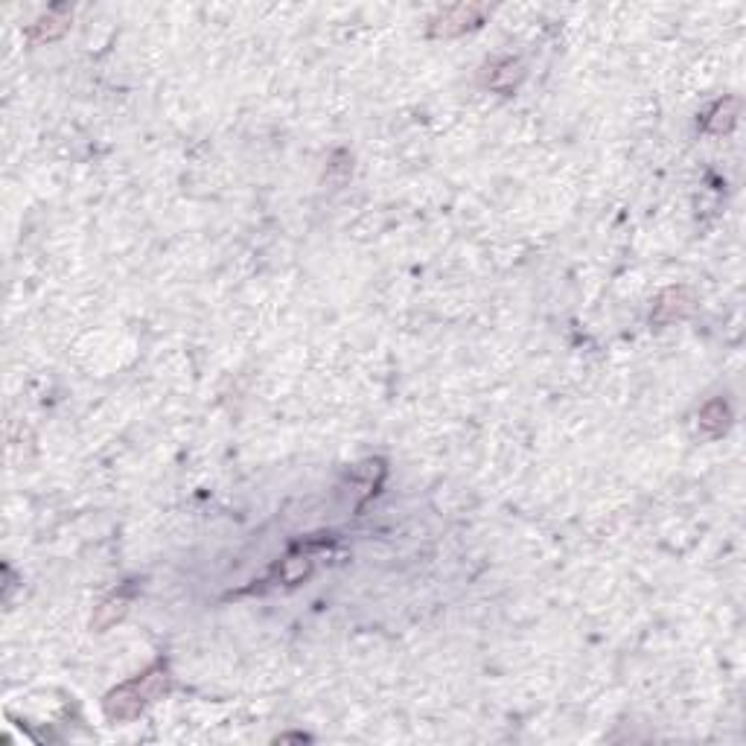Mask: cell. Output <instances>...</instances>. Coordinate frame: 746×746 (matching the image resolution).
Listing matches in <instances>:
<instances>
[{"label": "cell", "mask_w": 746, "mask_h": 746, "mask_svg": "<svg viewBox=\"0 0 746 746\" xmlns=\"http://www.w3.org/2000/svg\"><path fill=\"white\" fill-rule=\"evenodd\" d=\"M68 23H70V12L65 6H56V9H50L44 18H39V21L32 23L30 32H27V39L32 44L53 41V39H59V35L68 30Z\"/></svg>", "instance_id": "5"}, {"label": "cell", "mask_w": 746, "mask_h": 746, "mask_svg": "<svg viewBox=\"0 0 746 746\" xmlns=\"http://www.w3.org/2000/svg\"><path fill=\"white\" fill-rule=\"evenodd\" d=\"M164 691H167V668L152 665V668H146L143 674H138L134 679L123 682L120 688L111 691L103 708H105L108 720H132L143 712L146 703L158 700Z\"/></svg>", "instance_id": "1"}, {"label": "cell", "mask_w": 746, "mask_h": 746, "mask_svg": "<svg viewBox=\"0 0 746 746\" xmlns=\"http://www.w3.org/2000/svg\"><path fill=\"white\" fill-rule=\"evenodd\" d=\"M318 545L315 542H306L301 545V549H295L289 557H283L280 560V566H277V575L283 583H297V580H304L313 575V569H315V560H318Z\"/></svg>", "instance_id": "4"}, {"label": "cell", "mask_w": 746, "mask_h": 746, "mask_svg": "<svg viewBox=\"0 0 746 746\" xmlns=\"http://www.w3.org/2000/svg\"><path fill=\"white\" fill-rule=\"evenodd\" d=\"M519 65L514 59H505L499 68H496V73L490 77V85L496 91H511L514 88V82H516V77H519V70H516Z\"/></svg>", "instance_id": "9"}, {"label": "cell", "mask_w": 746, "mask_h": 746, "mask_svg": "<svg viewBox=\"0 0 746 746\" xmlns=\"http://www.w3.org/2000/svg\"><path fill=\"white\" fill-rule=\"evenodd\" d=\"M129 601H132L129 592H120V595H114V598L103 601V604L96 606V615H94V621H91V627L103 632V630H108L111 624H117V621H120L123 615H126Z\"/></svg>", "instance_id": "7"}, {"label": "cell", "mask_w": 746, "mask_h": 746, "mask_svg": "<svg viewBox=\"0 0 746 746\" xmlns=\"http://www.w3.org/2000/svg\"><path fill=\"white\" fill-rule=\"evenodd\" d=\"M729 420H732L729 405L723 400H712L700 412V432L705 438H720L729 429Z\"/></svg>", "instance_id": "6"}, {"label": "cell", "mask_w": 746, "mask_h": 746, "mask_svg": "<svg viewBox=\"0 0 746 746\" xmlns=\"http://www.w3.org/2000/svg\"><path fill=\"white\" fill-rule=\"evenodd\" d=\"M735 120H738V99L735 96H726V99H720V103L705 114L703 129L720 134V132H729L732 126H735Z\"/></svg>", "instance_id": "8"}, {"label": "cell", "mask_w": 746, "mask_h": 746, "mask_svg": "<svg viewBox=\"0 0 746 746\" xmlns=\"http://www.w3.org/2000/svg\"><path fill=\"white\" fill-rule=\"evenodd\" d=\"M481 18H484V9L476 6V4L450 6V9H443L441 15L432 18L429 32L434 35V39H452V35H461L472 27H478Z\"/></svg>", "instance_id": "2"}, {"label": "cell", "mask_w": 746, "mask_h": 746, "mask_svg": "<svg viewBox=\"0 0 746 746\" xmlns=\"http://www.w3.org/2000/svg\"><path fill=\"white\" fill-rule=\"evenodd\" d=\"M694 309V295L686 286H677V289H668L659 295V301L653 306V324H670L677 318H686Z\"/></svg>", "instance_id": "3"}]
</instances>
